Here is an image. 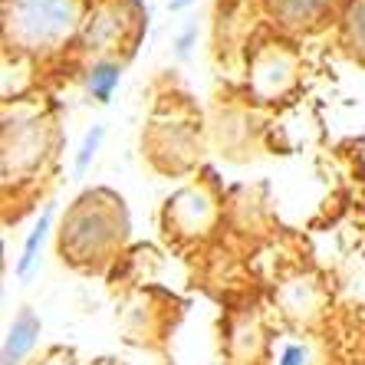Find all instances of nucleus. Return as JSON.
<instances>
[{
    "label": "nucleus",
    "instance_id": "8",
    "mask_svg": "<svg viewBox=\"0 0 365 365\" xmlns=\"http://www.w3.org/2000/svg\"><path fill=\"white\" fill-rule=\"evenodd\" d=\"M349 20H352V24H349V30H352V34L359 30V36H365V0L359 4V7H352V17H349ZM362 50H365V46H362Z\"/></svg>",
    "mask_w": 365,
    "mask_h": 365
},
{
    "label": "nucleus",
    "instance_id": "5",
    "mask_svg": "<svg viewBox=\"0 0 365 365\" xmlns=\"http://www.w3.org/2000/svg\"><path fill=\"white\" fill-rule=\"evenodd\" d=\"M329 0H273V14H280L283 24H303L306 17H313L326 7Z\"/></svg>",
    "mask_w": 365,
    "mask_h": 365
},
{
    "label": "nucleus",
    "instance_id": "4",
    "mask_svg": "<svg viewBox=\"0 0 365 365\" xmlns=\"http://www.w3.org/2000/svg\"><path fill=\"white\" fill-rule=\"evenodd\" d=\"M119 79H122L119 63L99 60L89 66V73H86V89H89V96H93L96 102H109L112 93H115V86H119Z\"/></svg>",
    "mask_w": 365,
    "mask_h": 365
},
{
    "label": "nucleus",
    "instance_id": "1",
    "mask_svg": "<svg viewBox=\"0 0 365 365\" xmlns=\"http://www.w3.org/2000/svg\"><path fill=\"white\" fill-rule=\"evenodd\" d=\"M79 24L76 0H7V34L24 50H53Z\"/></svg>",
    "mask_w": 365,
    "mask_h": 365
},
{
    "label": "nucleus",
    "instance_id": "2",
    "mask_svg": "<svg viewBox=\"0 0 365 365\" xmlns=\"http://www.w3.org/2000/svg\"><path fill=\"white\" fill-rule=\"evenodd\" d=\"M36 339H40V316L34 309H24L4 339V365H20L36 346Z\"/></svg>",
    "mask_w": 365,
    "mask_h": 365
},
{
    "label": "nucleus",
    "instance_id": "6",
    "mask_svg": "<svg viewBox=\"0 0 365 365\" xmlns=\"http://www.w3.org/2000/svg\"><path fill=\"white\" fill-rule=\"evenodd\" d=\"M102 135H106V128L102 125H93L89 132H86V138H83V145H79V152H76V178H83L86 175V168L93 165V158H96V152H99V145H102Z\"/></svg>",
    "mask_w": 365,
    "mask_h": 365
},
{
    "label": "nucleus",
    "instance_id": "3",
    "mask_svg": "<svg viewBox=\"0 0 365 365\" xmlns=\"http://www.w3.org/2000/svg\"><path fill=\"white\" fill-rule=\"evenodd\" d=\"M53 211H56V207L50 204V207L40 214V221L30 227V234H26L24 250H20V260H17V280H30V273H34L36 260H40V250H43V240H46V230H50Z\"/></svg>",
    "mask_w": 365,
    "mask_h": 365
},
{
    "label": "nucleus",
    "instance_id": "7",
    "mask_svg": "<svg viewBox=\"0 0 365 365\" xmlns=\"http://www.w3.org/2000/svg\"><path fill=\"white\" fill-rule=\"evenodd\" d=\"M306 362V349L303 346H287L277 365H303Z\"/></svg>",
    "mask_w": 365,
    "mask_h": 365
},
{
    "label": "nucleus",
    "instance_id": "9",
    "mask_svg": "<svg viewBox=\"0 0 365 365\" xmlns=\"http://www.w3.org/2000/svg\"><path fill=\"white\" fill-rule=\"evenodd\" d=\"M191 0H171V10H181V7H187Z\"/></svg>",
    "mask_w": 365,
    "mask_h": 365
}]
</instances>
